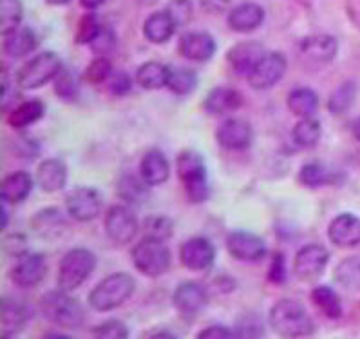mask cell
Segmentation results:
<instances>
[{
	"label": "cell",
	"instance_id": "44dd1931",
	"mask_svg": "<svg viewBox=\"0 0 360 339\" xmlns=\"http://www.w3.org/2000/svg\"><path fill=\"white\" fill-rule=\"evenodd\" d=\"M30 321V310L24 303L13 297L0 300V325H2V338H15L20 334Z\"/></svg>",
	"mask_w": 360,
	"mask_h": 339
},
{
	"label": "cell",
	"instance_id": "816d5d0a",
	"mask_svg": "<svg viewBox=\"0 0 360 339\" xmlns=\"http://www.w3.org/2000/svg\"><path fill=\"white\" fill-rule=\"evenodd\" d=\"M286 258L281 252H276L271 256L270 269H268V281L274 285H284L286 283Z\"/></svg>",
	"mask_w": 360,
	"mask_h": 339
},
{
	"label": "cell",
	"instance_id": "bcb514c9",
	"mask_svg": "<svg viewBox=\"0 0 360 339\" xmlns=\"http://www.w3.org/2000/svg\"><path fill=\"white\" fill-rule=\"evenodd\" d=\"M110 73H112V64H110V60L105 58V56H96V58L87 66L85 69L84 78L89 84H105L107 78L110 77Z\"/></svg>",
	"mask_w": 360,
	"mask_h": 339
},
{
	"label": "cell",
	"instance_id": "83f0119b",
	"mask_svg": "<svg viewBox=\"0 0 360 339\" xmlns=\"http://www.w3.org/2000/svg\"><path fill=\"white\" fill-rule=\"evenodd\" d=\"M176 27H178V24L174 22V18L165 9V11H156L145 20L143 35L148 42L165 44L172 39Z\"/></svg>",
	"mask_w": 360,
	"mask_h": 339
},
{
	"label": "cell",
	"instance_id": "91938a15",
	"mask_svg": "<svg viewBox=\"0 0 360 339\" xmlns=\"http://www.w3.org/2000/svg\"><path fill=\"white\" fill-rule=\"evenodd\" d=\"M46 2L51 6H64V4H68L69 0H46Z\"/></svg>",
	"mask_w": 360,
	"mask_h": 339
},
{
	"label": "cell",
	"instance_id": "9a60e30c",
	"mask_svg": "<svg viewBox=\"0 0 360 339\" xmlns=\"http://www.w3.org/2000/svg\"><path fill=\"white\" fill-rule=\"evenodd\" d=\"M299 53L308 64L326 66L339 53V40L331 35H309L299 44Z\"/></svg>",
	"mask_w": 360,
	"mask_h": 339
},
{
	"label": "cell",
	"instance_id": "8fae6325",
	"mask_svg": "<svg viewBox=\"0 0 360 339\" xmlns=\"http://www.w3.org/2000/svg\"><path fill=\"white\" fill-rule=\"evenodd\" d=\"M328 261H330V250L317 243H309L297 250L295 259H293V272L302 281L317 280L326 269Z\"/></svg>",
	"mask_w": 360,
	"mask_h": 339
},
{
	"label": "cell",
	"instance_id": "ac0fdd59",
	"mask_svg": "<svg viewBox=\"0 0 360 339\" xmlns=\"http://www.w3.org/2000/svg\"><path fill=\"white\" fill-rule=\"evenodd\" d=\"M264 55L266 53H264L263 44L255 42V40H246V42H239L230 47L226 53V60L233 73H238L241 77H248Z\"/></svg>",
	"mask_w": 360,
	"mask_h": 339
},
{
	"label": "cell",
	"instance_id": "277c9868",
	"mask_svg": "<svg viewBox=\"0 0 360 339\" xmlns=\"http://www.w3.org/2000/svg\"><path fill=\"white\" fill-rule=\"evenodd\" d=\"M136 281L127 272H115L103 278L89 292L91 309L98 312H110L122 307L134 294Z\"/></svg>",
	"mask_w": 360,
	"mask_h": 339
},
{
	"label": "cell",
	"instance_id": "94428289",
	"mask_svg": "<svg viewBox=\"0 0 360 339\" xmlns=\"http://www.w3.org/2000/svg\"><path fill=\"white\" fill-rule=\"evenodd\" d=\"M46 338H69L68 334H47Z\"/></svg>",
	"mask_w": 360,
	"mask_h": 339
},
{
	"label": "cell",
	"instance_id": "2e32d148",
	"mask_svg": "<svg viewBox=\"0 0 360 339\" xmlns=\"http://www.w3.org/2000/svg\"><path fill=\"white\" fill-rule=\"evenodd\" d=\"M47 274V261L39 252H27L26 256L18 258V263L11 269L9 278L17 287L33 288L42 283Z\"/></svg>",
	"mask_w": 360,
	"mask_h": 339
},
{
	"label": "cell",
	"instance_id": "6da1fadb",
	"mask_svg": "<svg viewBox=\"0 0 360 339\" xmlns=\"http://www.w3.org/2000/svg\"><path fill=\"white\" fill-rule=\"evenodd\" d=\"M268 323L274 332L284 338H304L315 332V323L301 301L279 300L268 312Z\"/></svg>",
	"mask_w": 360,
	"mask_h": 339
},
{
	"label": "cell",
	"instance_id": "5bb4252c",
	"mask_svg": "<svg viewBox=\"0 0 360 339\" xmlns=\"http://www.w3.org/2000/svg\"><path fill=\"white\" fill-rule=\"evenodd\" d=\"M252 138H254L252 125L238 116L226 118L216 129L217 144L226 151H245L252 145Z\"/></svg>",
	"mask_w": 360,
	"mask_h": 339
},
{
	"label": "cell",
	"instance_id": "603a6c76",
	"mask_svg": "<svg viewBox=\"0 0 360 339\" xmlns=\"http://www.w3.org/2000/svg\"><path fill=\"white\" fill-rule=\"evenodd\" d=\"M140 176L150 187L165 183L170 176V164L163 151L148 149L140 161Z\"/></svg>",
	"mask_w": 360,
	"mask_h": 339
},
{
	"label": "cell",
	"instance_id": "c3c4849f",
	"mask_svg": "<svg viewBox=\"0 0 360 339\" xmlns=\"http://www.w3.org/2000/svg\"><path fill=\"white\" fill-rule=\"evenodd\" d=\"M27 249H30L27 238L26 234L22 233L8 234L4 238V242H2V250H4L9 258H22V256L27 254Z\"/></svg>",
	"mask_w": 360,
	"mask_h": 339
},
{
	"label": "cell",
	"instance_id": "3957f363",
	"mask_svg": "<svg viewBox=\"0 0 360 339\" xmlns=\"http://www.w3.org/2000/svg\"><path fill=\"white\" fill-rule=\"evenodd\" d=\"M40 310L44 318L60 328H78L85 319V310L77 297H72L69 290L58 288L49 290L40 300Z\"/></svg>",
	"mask_w": 360,
	"mask_h": 339
},
{
	"label": "cell",
	"instance_id": "d6a6232c",
	"mask_svg": "<svg viewBox=\"0 0 360 339\" xmlns=\"http://www.w3.org/2000/svg\"><path fill=\"white\" fill-rule=\"evenodd\" d=\"M311 301L326 318L339 319L342 316V301L333 288L328 285H321L311 290Z\"/></svg>",
	"mask_w": 360,
	"mask_h": 339
},
{
	"label": "cell",
	"instance_id": "7402d4cb",
	"mask_svg": "<svg viewBox=\"0 0 360 339\" xmlns=\"http://www.w3.org/2000/svg\"><path fill=\"white\" fill-rule=\"evenodd\" d=\"M264 22V9L255 2H243L229 13V27L236 33H250Z\"/></svg>",
	"mask_w": 360,
	"mask_h": 339
},
{
	"label": "cell",
	"instance_id": "6f0895ef",
	"mask_svg": "<svg viewBox=\"0 0 360 339\" xmlns=\"http://www.w3.org/2000/svg\"><path fill=\"white\" fill-rule=\"evenodd\" d=\"M80 4L84 6L85 9H98L102 4H105V0H80Z\"/></svg>",
	"mask_w": 360,
	"mask_h": 339
},
{
	"label": "cell",
	"instance_id": "681fc988",
	"mask_svg": "<svg viewBox=\"0 0 360 339\" xmlns=\"http://www.w3.org/2000/svg\"><path fill=\"white\" fill-rule=\"evenodd\" d=\"M167 11L170 13V17L174 18V22L179 26H187L191 22L192 13H194V8H192L191 0H170L169 6H167Z\"/></svg>",
	"mask_w": 360,
	"mask_h": 339
},
{
	"label": "cell",
	"instance_id": "74e56055",
	"mask_svg": "<svg viewBox=\"0 0 360 339\" xmlns=\"http://www.w3.org/2000/svg\"><path fill=\"white\" fill-rule=\"evenodd\" d=\"M198 87V73L188 68L170 69L167 90L176 97H187Z\"/></svg>",
	"mask_w": 360,
	"mask_h": 339
},
{
	"label": "cell",
	"instance_id": "5b68a950",
	"mask_svg": "<svg viewBox=\"0 0 360 339\" xmlns=\"http://www.w3.org/2000/svg\"><path fill=\"white\" fill-rule=\"evenodd\" d=\"M94 269H96L94 252H91L89 249H84V247L71 249L58 265V276H56L58 287L65 288L69 292L77 290L89 280Z\"/></svg>",
	"mask_w": 360,
	"mask_h": 339
},
{
	"label": "cell",
	"instance_id": "ee69618b",
	"mask_svg": "<svg viewBox=\"0 0 360 339\" xmlns=\"http://www.w3.org/2000/svg\"><path fill=\"white\" fill-rule=\"evenodd\" d=\"M236 335L238 338H261L264 334L263 319L259 314L248 312L243 314L241 318L236 323Z\"/></svg>",
	"mask_w": 360,
	"mask_h": 339
},
{
	"label": "cell",
	"instance_id": "7dc6e473",
	"mask_svg": "<svg viewBox=\"0 0 360 339\" xmlns=\"http://www.w3.org/2000/svg\"><path fill=\"white\" fill-rule=\"evenodd\" d=\"M132 82L136 80H132L129 73L112 71L110 73V77L107 78L105 85H107V91H109L112 97H125V94L131 93Z\"/></svg>",
	"mask_w": 360,
	"mask_h": 339
},
{
	"label": "cell",
	"instance_id": "1f68e13d",
	"mask_svg": "<svg viewBox=\"0 0 360 339\" xmlns=\"http://www.w3.org/2000/svg\"><path fill=\"white\" fill-rule=\"evenodd\" d=\"M44 113H46V107L40 100H27L9 113L8 123L13 129H24L27 125H33L34 122H39Z\"/></svg>",
	"mask_w": 360,
	"mask_h": 339
},
{
	"label": "cell",
	"instance_id": "4fadbf2b",
	"mask_svg": "<svg viewBox=\"0 0 360 339\" xmlns=\"http://www.w3.org/2000/svg\"><path fill=\"white\" fill-rule=\"evenodd\" d=\"M286 68H288L286 56L279 51H271L263 56V60L255 66L254 71H252L246 78H248V84H250L254 90H270V87H274V85L284 77Z\"/></svg>",
	"mask_w": 360,
	"mask_h": 339
},
{
	"label": "cell",
	"instance_id": "ba28073f",
	"mask_svg": "<svg viewBox=\"0 0 360 339\" xmlns=\"http://www.w3.org/2000/svg\"><path fill=\"white\" fill-rule=\"evenodd\" d=\"M65 211L82 223L96 220L102 212V196L94 187H75L65 198Z\"/></svg>",
	"mask_w": 360,
	"mask_h": 339
},
{
	"label": "cell",
	"instance_id": "7bdbcfd3",
	"mask_svg": "<svg viewBox=\"0 0 360 339\" xmlns=\"http://www.w3.org/2000/svg\"><path fill=\"white\" fill-rule=\"evenodd\" d=\"M102 24L98 20V17L94 13H87L80 18L77 26V33H75V42L80 44V46H89L96 35L102 30Z\"/></svg>",
	"mask_w": 360,
	"mask_h": 339
},
{
	"label": "cell",
	"instance_id": "ffe728a7",
	"mask_svg": "<svg viewBox=\"0 0 360 339\" xmlns=\"http://www.w3.org/2000/svg\"><path fill=\"white\" fill-rule=\"evenodd\" d=\"M330 242L342 249H349L360 243V218L352 212H342L331 220L328 227Z\"/></svg>",
	"mask_w": 360,
	"mask_h": 339
},
{
	"label": "cell",
	"instance_id": "4316f807",
	"mask_svg": "<svg viewBox=\"0 0 360 339\" xmlns=\"http://www.w3.org/2000/svg\"><path fill=\"white\" fill-rule=\"evenodd\" d=\"M4 37V51L11 58H20L39 47V37L31 27H17Z\"/></svg>",
	"mask_w": 360,
	"mask_h": 339
},
{
	"label": "cell",
	"instance_id": "f1b7e54d",
	"mask_svg": "<svg viewBox=\"0 0 360 339\" xmlns=\"http://www.w3.org/2000/svg\"><path fill=\"white\" fill-rule=\"evenodd\" d=\"M170 68L156 60H150V62H143V64L138 68L136 71V84L143 87L147 91H156L161 87H167V82H169Z\"/></svg>",
	"mask_w": 360,
	"mask_h": 339
},
{
	"label": "cell",
	"instance_id": "ab89813d",
	"mask_svg": "<svg viewBox=\"0 0 360 339\" xmlns=\"http://www.w3.org/2000/svg\"><path fill=\"white\" fill-rule=\"evenodd\" d=\"M22 15H24V8H22L20 0H0V31L2 35H8L20 27Z\"/></svg>",
	"mask_w": 360,
	"mask_h": 339
},
{
	"label": "cell",
	"instance_id": "f35d334b",
	"mask_svg": "<svg viewBox=\"0 0 360 339\" xmlns=\"http://www.w3.org/2000/svg\"><path fill=\"white\" fill-rule=\"evenodd\" d=\"M356 93H359V87H356L355 82H342L331 93L330 100H328V111H330L331 115H342V113H346L353 106V102H355Z\"/></svg>",
	"mask_w": 360,
	"mask_h": 339
},
{
	"label": "cell",
	"instance_id": "680465c9",
	"mask_svg": "<svg viewBox=\"0 0 360 339\" xmlns=\"http://www.w3.org/2000/svg\"><path fill=\"white\" fill-rule=\"evenodd\" d=\"M352 135H353V138H355L356 142H360V116H359V118L353 120V123H352Z\"/></svg>",
	"mask_w": 360,
	"mask_h": 339
},
{
	"label": "cell",
	"instance_id": "cb8c5ba5",
	"mask_svg": "<svg viewBox=\"0 0 360 339\" xmlns=\"http://www.w3.org/2000/svg\"><path fill=\"white\" fill-rule=\"evenodd\" d=\"M68 182V167L58 158H47L37 169V183L44 192H58Z\"/></svg>",
	"mask_w": 360,
	"mask_h": 339
},
{
	"label": "cell",
	"instance_id": "f6af8a7d",
	"mask_svg": "<svg viewBox=\"0 0 360 339\" xmlns=\"http://www.w3.org/2000/svg\"><path fill=\"white\" fill-rule=\"evenodd\" d=\"M93 338L96 339H127L129 328L127 325L120 319H107V321L100 323L91 331Z\"/></svg>",
	"mask_w": 360,
	"mask_h": 339
},
{
	"label": "cell",
	"instance_id": "9c48e42d",
	"mask_svg": "<svg viewBox=\"0 0 360 339\" xmlns=\"http://www.w3.org/2000/svg\"><path fill=\"white\" fill-rule=\"evenodd\" d=\"M103 225H105L107 236L115 243H118V245L131 243L136 234H138V229H140L136 214L131 209L125 207V205H112V207H109V211L105 212Z\"/></svg>",
	"mask_w": 360,
	"mask_h": 339
},
{
	"label": "cell",
	"instance_id": "f5cc1de1",
	"mask_svg": "<svg viewBox=\"0 0 360 339\" xmlns=\"http://www.w3.org/2000/svg\"><path fill=\"white\" fill-rule=\"evenodd\" d=\"M232 338H238L236 332H232L229 326H223V325L207 326V328H203V331L198 334V339H232Z\"/></svg>",
	"mask_w": 360,
	"mask_h": 339
},
{
	"label": "cell",
	"instance_id": "d590c367",
	"mask_svg": "<svg viewBox=\"0 0 360 339\" xmlns=\"http://www.w3.org/2000/svg\"><path fill=\"white\" fill-rule=\"evenodd\" d=\"M322 136V128L321 122L311 116H306V118H301L299 122L293 125L292 138L299 147L302 149H311L319 144Z\"/></svg>",
	"mask_w": 360,
	"mask_h": 339
},
{
	"label": "cell",
	"instance_id": "4dcf8cb0",
	"mask_svg": "<svg viewBox=\"0 0 360 339\" xmlns=\"http://www.w3.org/2000/svg\"><path fill=\"white\" fill-rule=\"evenodd\" d=\"M148 183L134 174H123L116 183V192L123 202L131 205H141L148 199Z\"/></svg>",
	"mask_w": 360,
	"mask_h": 339
},
{
	"label": "cell",
	"instance_id": "d6986e66",
	"mask_svg": "<svg viewBox=\"0 0 360 339\" xmlns=\"http://www.w3.org/2000/svg\"><path fill=\"white\" fill-rule=\"evenodd\" d=\"M179 53L183 58L192 60V62H207L214 56L217 46L216 40L210 33L205 31H188V33L181 35L178 46Z\"/></svg>",
	"mask_w": 360,
	"mask_h": 339
},
{
	"label": "cell",
	"instance_id": "484cf974",
	"mask_svg": "<svg viewBox=\"0 0 360 339\" xmlns=\"http://www.w3.org/2000/svg\"><path fill=\"white\" fill-rule=\"evenodd\" d=\"M33 176L30 173H26V171H17V173L8 174L2 180L0 195H2V199H6L8 204H22L31 195V191H33Z\"/></svg>",
	"mask_w": 360,
	"mask_h": 339
},
{
	"label": "cell",
	"instance_id": "e575fe53",
	"mask_svg": "<svg viewBox=\"0 0 360 339\" xmlns=\"http://www.w3.org/2000/svg\"><path fill=\"white\" fill-rule=\"evenodd\" d=\"M335 281L346 290H360V256H347L337 265Z\"/></svg>",
	"mask_w": 360,
	"mask_h": 339
},
{
	"label": "cell",
	"instance_id": "8992f818",
	"mask_svg": "<svg viewBox=\"0 0 360 339\" xmlns=\"http://www.w3.org/2000/svg\"><path fill=\"white\" fill-rule=\"evenodd\" d=\"M131 256L136 271H140L148 278H158V276L165 274L172 265V254L165 242L150 236H145L141 242L136 243Z\"/></svg>",
	"mask_w": 360,
	"mask_h": 339
},
{
	"label": "cell",
	"instance_id": "e0dca14e",
	"mask_svg": "<svg viewBox=\"0 0 360 339\" xmlns=\"http://www.w3.org/2000/svg\"><path fill=\"white\" fill-rule=\"evenodd\" d=\"M172 303L181 316L195 318L208 303L207 287L198 281H183L172 294Z\"/></svg>",
	"mask_w": 360,
	"mask_h": 339
},
{
	"label": "cell",
	"instance_id": "f907efd6",
	"mask_svg": "<svg viewBox=\"0 0 360 339\" xmlns=\"http://www.w3.org/2000/svg\"><path fill=\"white\" fill-rule=\"evenodd\" d=\"M115 44H116L115 31L105 26L100 30V33L96 35V39H94L89 46L96 55H105V53H109L110 49L115 47Z\"/></svg>",
	"mask_w": 360,
	"mask_h": 339
},
{
	"label": "cell",
	"instance_id": "9f6ffc18",
	"mask_svg": "<svg viewBox=\"0 0 360 339\" xmlns=\"http://www.w3.org/2000/svg\"><path fill=\"white\" fill-rule=\"evenodd\" d=\"M145 338H150V339H161V338L174 339V338H176V334H172V332H169V331H158V332H147V334H145Z\"/></svg>",
	"mask_w": 360,
	"mask_h": 339
},
{
	"label": "cell",
	"instance_id": "30bf717a",
	"mask_svg": "<svg viewBox=\"0 0 360 339\" xmlns=\"http://www.w3.org/2000/svg\"><path fill=\"white\" fill-rule=\"evenodd\" d=\"M179 261L188 271H208L216 261V247L205 236L188 238L179 247Z\"/></svg>",
	"mask_w": 360,
	"mask_h": 339
},
{
	"label": "cell",
	"instance_id": "836d02e7",
	"mask_svg": "<svg viewBox=\"0 0 360 339\" xmlns=\"http://www.w3.org/2000/svg\"><path fill=\"white\" fill-rule=\"evenodd\" d=\"M288 109L295 116H314L319 109V97L309 87H297L288 94Z\"/></svg>",
	"mask_w": 360,
	"mask_h": 339
},
{
	"label": "cell",
	"instance_id": "60d3db41",
	"mask_svg": "<svg viewBox=\"0 0 360 339\" xmlns=\"http://www.w3.org/2000/svg\"><path fill=\"white\" fill-rule=\"evenodd\" d=\"M53 87H55L56 97L62 100H75L80 91V80L72 71L69 69H62L58 73V77L53 80Z\"/></svg>",
	"mask_w": 360,
	"mask_h": 339
},
{
	"label": "cell",
	"instance_id": "8d00e7d4",
	"mask_svg": "<svg viewBox=\"0 0 360 339\" xmlns=\"http://www.w3.org/2000/svg\"><path fill=\"white\" fill-rule=\"evenodd\" d=\"M299 183L304 187H322V185H333L337 183V174L331 173L328 167H324L319 161H309L304 164L299 171Z\"/></svg>",
	"mask_w": 360,
	"mask_h": 339
},
{
	"label": "cell",
	"instance_id": "7a4b0ae2",
	"mask_svg": "<svg viewBox=\"0 0 360 339\" xmlns=\"http://www.w3.org/2000/svg\"><path fill=\"white\" fill-rule=\"evenodd\" d=\"M178 166L179 182L187 192L192 204H203L210 196V185H208V173L205 158L198 151L185 149L178 154L176 160Z\"/></svg>",
	"mask_w": 360,
	"mask_h": 339
},
{
	"label": "cell",
	"instance_id": "7c38bea8",
	"mask_svg": "<svg viewBox=\"0 0 360 339\" xmlns=\"http://www.w3.org/2000/svg\"><path fill=\"white\" fill-rule=\"evenodd\" d=\"M226 250L232 258L248 263L261 261L268 252L263 238L250 230H232L226 236Z\"/></svg>",
	"mask_w": 360,
	"mask_h": 339
},
{
	"label": "cell",
	"instance_id": "b9f144b4",
	"mask_svg": "<svg viewBox=\"0 0 360 339\" xmlns=\"http://www.w3.org/2000/svg\"><path fill=\"white\" fill-rule=\"evenodd\" d=\"M143 230L145 236L156 238L161 242H167L172 238L174 233V221L169 216H163V214H156V216H148L143 221Z\"/></svg>",
	"mask_w": 360,
	"mask_h": 339
},
{
	"label": "cell",
	"instance_id": "52a82bcc",
	"mask_svg": "<svg viewBox=\"0 0 360 339\" xmlns=\"http://www.w3.org/2000/svg\"><path fill=\"white\" fill-rule=\"evenodd\" d=\"M62 69H64V66H62V60L56 53H39L18 69L17 84L24 91L40 90L47 82L55 80Z\"/></svg>",
	"mask_w": 360,
	"mask_h": 339
},
{
	"label": "cell",
	"instance_id": "d4e9b609",
	"mask_svg": "<svg viewBox=\"0 0 360 339\" xmlns=\"http://www.w3.org/2000/svg\"><path fill=\"white\" fill-rule=\"evenodd\" d=\"M243 106V94L241 91L219 85L214 87L205 98L203 107L210 115H226L230 111H236Z\"/></svg>",
	"mask_w": 360,
	"mask_h": 339
},
{
	"label": "cell",
	"instance_id": "f546056e",
	"mask_svg": "<svg viewBox=\"0 0 360 339\" xmlns=\"http://www.w3.org/2000/svg\"><path fill=\"white\" fill-rule=\"evenodd\" d=\"M65 227L64 216L56 207H46L31 218V229L42 238H55Z\"/></svg>",
	"mask_w": 360,
	"mask_h": 339
},
{
	"label": "cell",
	"instance_id": "db71d44e",
	"mask_svg": "<svg viewBox=\"0 0 360 339\" xmlns=\"http://www.w3.org/2000/svg\"><path fill=\"white\" fill-rule=\"evenodd\" d=\"M205 8L214 9V11H221V9H225V6L229 4V0H203Z\"/></svg>",
	"mask_w": 360,
	"mask_h": 339
},
{
	"label": "cell",
	"instance_id": "11a10c76",
	"mask_svg": "<svg viewBox=\"0 0 360 339\" xmlns=\"http://www.w3.org/2000/svg\"><path fill=\"white\" fill-rule=\"evenodd\" d=\"M6 204H8V202H6V199H2V207H0V212H2V214H0V229L2 230L8 229V223H9V216H8V209H6Z\"/></svg>",
	"mask_w": 360,
	"mask_h": 339
}]
</instances>
